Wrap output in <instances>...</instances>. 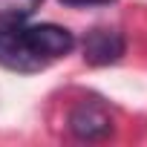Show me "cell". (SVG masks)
<instances>
[{
	"label": "cell",
	"mask_w": 147,
	"mask_h": 147,
	"mask_svg": "<svg viewBox=\"0 0 147 147\" xmlns=\"http://www.w3.org/2000/svg\"><path fill=\"white\" fill-rule=\"evenodd\" d=\"M75 49V35L55 23H3L0 26V66L15 72H40L46 63Z\"/></svg>",
	"instance_id": "obj_1"
},
{
	"label": "cell",
	"mask_w": 147,
	"mask_h": 147,
	"mask_svg": "<svg viewBox=\"0 0 147 147\" xmlns=\"http://www.w3.org/2000/svg\"><path fill=\"white\" fill-rule=\"evenodd\" d=\"M69 133L78 141H104L113 133V115L98 98H84L69 110Z\"/></svg>",
	"instance_id": "obj_2"
},
{
	"label": "cell",
	"mask_w": 147,
	"mask_h": 147,
	"mask_svg": "<svg viewBox=\"0 0 147 147\" xmlns=\"http://www.w3.org/2000/svg\"><path fill=\"white\" fill-rule=\"evenodd\" d=\"M124 35L118 29H92L87 32L84 38V61L92 63V66H107V63H115L121 55H124Z\"/></svg>",
	"instance_id": "obj_3"
},
{
	"label": "cell",
	"mask_w": 147,
	"mask_h": 147,
	"mask_svg": "<svg viewBox=\"0 0 147 147\" xmlns=\"http://www.w3.org/2000/svg\"><path fill=\"white\" fill-rule=\"evenodd\" d=\"M43 0H0V23H23Z\"/></svg>",
	"instance_id": "obj_4"
},
{
	"label": "cell",
	"mask_w": 147,
	"mask_h": 147,
	"mask_svg": "<svg viewBox=\"0 0 147 147\" xmlns=\"http://www.w3.org/2000/svg\"><path fill=\"white\" fill-rule=\"evenodd\" d=\"M63 6H107V3H115V0H61Z\"/></svg>",
	"instance_id": "obj_5"
}]
</instances>
